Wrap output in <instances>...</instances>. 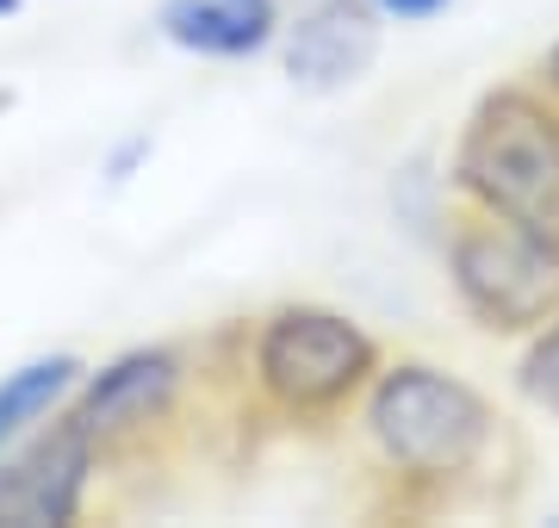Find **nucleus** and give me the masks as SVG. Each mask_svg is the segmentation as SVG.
<instances>
[{"mask_svg":"<svg viewBox=\"0 0 559 528\" xmlns=\"http://www.w3.org/2000/svg\"><path fill=\"white\" fill-rule=\"evenodd\" d=\"M286 0H156V38L193 62H261L274 57Z\"/></svg>","mask_w":559,"mask_h":528,"instance_id":"8","label":"nucleus"},{"mask_svg":"<svg viewBox=\"0 0 559 528\" xmlns=\"http://www.w3.org/2000/svg\"><path fill=\"white\" fill-rule=\"evenodd\" d=\"M441 267L454 305L485 336L522 343L559 311V237H540L528 224L460 205L441 230Z\"/></svg>","mask_w":559,"mask_h":528,"instance_id":"4","label":"nucleus"},{"mask_svg":"<svg viewBox=\"0 0 559 528\" xmlns=\"http://www.w3.org/2000/svg\"><path fill=\"white\" fill-rule=\"evenodd\" d=\"M150 156H156V137L150 131H124L112 149L100 156V175H106V187H131L150 168Z\"/></svg>","mask_w":559,"mask_h":528,"instance_id":"11","label":"nucleus"},{"mask_svg":"<svg viewBox=\"0 0 559 528\" xmlns=\"http://www.w3.org/2000/svg\"><path fill=\"white\" fill-rule=\"evenodd\" d=\"M7 112H13V87H0V119H7Z\"/></svg>","mask_w":559,"mask_h":528,"instance_id":"15","label":"nucleus"},{"mask_svg":"<svg viewBox=\"0 0 559 528\" xmlns=\"http://www.w3.org/2000/svg\"><path fill=\"white\" fill-rule=\"evenodd\" d=\"M355 429L373 472L423 504L479 485L503 454L498 405L429 355H385L355 405Z\"/></svg>","mask_w":559,"mask_h":528,"instance_id":"1","label":"nucleus"},{"mask_svg":"<svg viewBox=\"0 0 559 528\" xmlns=\"http://www.w3.org/2000/svg\"><path fill=\"white\" fill-rule=\"evenodd\" d=\"M106 454L69 410L44 417L0 454V528H75L94 509Z\"/></svg>","mask_w":559,"mask_h":528,"instance_id":"6","label":"nucleus"},{"mask_svg":"<svg viewBox=\"0 0 559 528\" xmlns=\"http://www.w3.org/2000/svg\"><path fill=\"white\" fill-rule=\"evenodd\" d=\"M516 392L540 410V417H554L559 423V311L540 329L522 336V348H516Z\"/></svg>","mask_w":559,"mask_h":528,"instance_id":"10","label":"nucleus"},{"mask_svg":"<svg viewBox=\"0 0 559 528\" xmlns=\"http://www.w3.org/2000/svg\"><path fill=\"white\" fill-rule=\"evenodd\" d=\"M193 398V361L175 343H131L112 348L106 361L81 367L75 392H69V423H81L94 435L106 460H119L131 447H143L150 435L180 417V405Z\"/></svg>","mask_w":559,"mask_h":528,"instance_id":"5","label":"nucleus"},{"mask_svg":"<svg viewBox=\"0 0 559 528\" xmlns=\"http://www.w3.org/2000/svg\"><path fill=\"white\" fill-rule=\"evenodd\" d=\"M81 367H87V355H75V348H38L0 373V454L69 405Z\"/></svg>","mask_w":559,"mask_h":528,"instance_id":"9","label":"nucleus"},{"mask_svg":"<svg viewBox=\"0 0 559 528\" xmlns=\"http://www.w3.org/2000/svg\"><path fill=\"white\" fill-rule=\"evenodd\" d=\"M380 361V336L330 299H280L237 329L249 410L286 429H330L355 417Z\"/></svg>","mask_w":559,"mask_h":528,"instance_id":"2","label":"nucleus"},{"mask_svg":"<svg viewBox=\"0 0 559 528\" xmlns=\"http://www.w3.org/2000/svg\"><path fill=\"white\" fill-rule=\"evenodd\" d=\"M535 82H540V87H547V94H554V100H559V38L547 44V57H540V69H535Z\"/></svg>","mask_w":559,"mask_h":528,"instance_id":"13","label":"nucleus"},{"mask_svg":"<svg viewBox=\"0 0 559 528\" xmlns=\"http://www.w3.org/2000/svg\"><path fill=\"white\" fill-rule=\"evenodd\" d=\"M441 181L454 205L559 237V100L540 82H498L466 106Z\"/></svg>","mask_w":559,"mask_h":528,"instance_id":"3","label":"nucleus"},{"mask_svg":"<svg viewBox=\"0 0 559 528\" xmlns=\"http://www.w3.org/2000/svg\"><path fill=\"white\" fill-rule=\"evenodd\" d=\"M373 13H380L385 25H436V20H448L460 0H367Z\"/></svg>","mask_w":559,"mask_h":528,"instance_id":"12","label":"nucleus"},{"mask_svg":"<svg viewBox=\"0 0 559 528\" xmlns=\"http://www.w3.org/2000/svg\"><path fill=\"white\" fill-rule=\"evenodd\" d=\"M280 75L305 100H342L355 94L385 57V20L367 0H299L280 25Z\"/></svg>","mask_w":559,"mask_h":528,"instance_id":"7","label":"nucleus"},{"mask_svg":"<svg viewBox=\"0 0 559 528\" xmlns=\"http://www.w3.org/2000/svg\"><path fill=\"white\" fill-rule=\"evenodd\" d=\"M20 13H25V0H0V25H7V20H20Z\"/></svg>","mask_w":559,"mask_h":528,"instance_id":"14","label":"nucleus"}]
</instances>
